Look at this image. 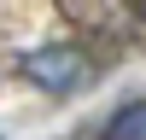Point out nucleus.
I'll list each match as a JSON object with an SVG mask.
<instances>
[{"label": "nucleus", "mask_w": 146, "mask_h": 140, "mask_svg": "<svg viewBox=\"0 0 146 140\" xmlns=\"http://www.w3.org/2000/svg\"><path fill=\"white\" fill-rule=\"evenodd\" d=\"M23 76H29V82H41V88H53V93H70L82 76H88V58H82V53H70V47H53V53L23 58Z\"/></svg>", "instance_id": "f257e3e1"}, {"label": "nucleus", "mask_w": 146, "mask_h": 140, "mask_svg": "<svg viewBox=\"0 0 146 140\" xmlns=\"http://www.w3.org/2000/svg\"><path fill=\"white\" fill-rule=\"evenodd\" d=\"M105 140H146V99L123 105V111L111 117V128H105Z\"/></svg>", "instance_id": "f03ea898"}]
</instances>
